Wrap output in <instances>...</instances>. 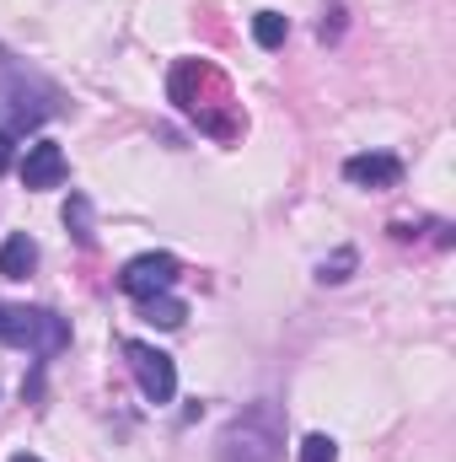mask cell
I'll use <instances>...</instances> for the list:
<instances>
[{"label": "cell", "instance_id": "obj_2", "mask_svg": "<svg viewBox=\"0 0 456 462\" xmlns=\"http://www.w3.org/2000/svg\"><path fill=\"white\" fill-rule=\"evenodd\" d=\"M221 462H279V420L274 409H252L242 420H231L221 436Z\"/></svg>", "mask_w": 456, "mask_h": 462}, {"label": "cell", "instance_id": "obj_11", "mask_svg": "<svg viewBox=\"0 0 456 462\" xmlns=\"http://www.w3.org/2000/svg\"><path fill=\"white\" fill-rule=\"evenodd\" d=\"M301 462H339L333 436H306V441H301Z\"/></svg>", "mask_w": 456, "mask_h": 462}, {"label": "cell", "instance_id": "obj_12", "mask_svg": "<svg viewBox=\"0 0 456 462\" xmlns=\"http://www.w3.org/2000/svg\"><path fill=\"white\" fill-rule=\"evenodd\" d=\"M349 269H354V253L343 247V253H333V258L323 263V274H317V280H323V285H339V280H349Z\"/></svg>", "mask_w": 456, "mask_h": 462}, {"label": "cell", "instance_id": "obj_8", "mask_svg": "<svg viewBox=\"0 0 456 462\" xmlns=\"http://www.w3.org/2000/svg\"><path fill=\"white\" fill-rule=\"evenodd\" d=\"M140 318H145V323H156V328H183L188 307H183L178 296H145V301H140Z\"/></svg>", "mask_w": 456, "mask_h": 462}, {"label": "cell", "instance_id": "obj_7", "mask_svg": "<svg viewBox=\"0 0 456 462\" xmlns=\"http://www.w3.org/2000/svg\"><path fill=\"white\" fill-rule=\"evenodd\" d=\"M32 269H38V242H32L27 231L5 236V242H0V274H5V280H27Z\"/></svg>", "mask_w": 456, "mask_h": 462}, {"label": "cell", "instance_id": "obj_13", "mask_svg": "<svg viewBox=\"0 0 456 462\" xmlns=\"http://www.w3.org/2000/svg\"><path fill=\"white\" fill-rule=\"evenodd\" d=\"M11 167V134H0V172Z\"/></svg>", "mask_w": 456, "mask_h": 462}, {"label": "cell", "instance_id": "obj_9", "mask_svg": "<svg viewBox=\"0 0 456 462\" xmlns=\"http://www.w3.org/2000/svg\"><path fill=\"white\" fill-rule=\"evenodd\" d=\"M252 38H258V49H279V43L290 38V22H285L279 11H258V16H252Z\"/></svg>", "mask_w": 456, "mask_h": 462}, {"label": "cell", "instance_id": "obj_5", "mask_svg": "<svg viewBox=\"0 0 456 462\" xmlns=\"http://www.w3.org/2000/svg\"><path fill=\"white\" fill-rule=\"evenodd\" d=\"M343 178L360 183V189H397L403 183V162L387 156V151H365V156H349L343 162Z\"/></svg>", "mask_w": 456, "mask_h": 462}, {"label": "cell", "instance_id": "obj_14", "mask_svg": "<svg viewBox=\"0 0 456 462\" xmlns=\"http://www.w3.org/2000/svg\"><path fill=\"white\" fill-rule=\"evenodd\" d=\"M11 462H38V457H27V452H16V457H11Z\"/></svg>", "mask_w": 456, "mask_h": 462}, {"label": "cell", "instance_id": "obj_3", "mask_svg": "<svg viewBox=\"0 0 456 462\" xmlns=\"http://www.w3.org/2000/svg\"><path fill=\"white\" fill-rule=\"evenodd\" d=\"M123 355H129V371H134L145 403H172V393H178V365H172V355H161L156 345H140V339H129Z\"/></svg>", "mask_w": 456, "mask_h": 462}, {"label": "cell", "instance_id": "obj_1", "mask_svg": "<svg viewBox=\"0 0 456 462\" xmlns=\"http://www.w3.org/2000/svg\"><path fill=\"white\" fill-rule=\"evenodd\" d=\"M0 339L32 355H59L70 345V323L49 307H0Z\"/></svg>", "mask_w": 456, "mask_h": 462}, {"label": "cell", "instance_id": "obj_10", "mask_svg": "<svg viewBox=\"0 0 456 462\" xmlns=\"http://www.w3.org/2000/svg\"><path fill=\"white\" fill-rule=\"evenodd\" d=\"M65 226L76 231L81 247H92V205H87V194H70L65 199Z\"/></svg>", "mask_w": 456, "mask_h": 462}, {"label": "cell", "instance_id": "obj_4", "mask_svg": "<svg viewBox=\"0 0 456 462\" xmlns=\"http://www.w3.org/2000/svg\"><path fill=\"white\" fill-rule=\"evenodd\" d=\"M118 285H123L134 301H145V296H167V291L178 285V258H172V253H140V258L123 263Z\"/></svg>", "mask_w": 456, "mask_h": 462}, {"label": "cell", "instance_id": "obj_6", "mask_svg": "<svg viewBox=\"0 0 456 462\" xmlns=\"http://www.w3.org/2000/svg\"><path fill=\"white\" fill-rule=\"evenodd\" d=\"M65 178V151L54 140H32L27 145V162H22V183L27 189H54Z\"/></svg>", "mask_w": 456, "mask_h": 462}]
</instances>
